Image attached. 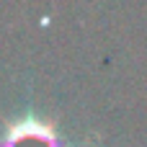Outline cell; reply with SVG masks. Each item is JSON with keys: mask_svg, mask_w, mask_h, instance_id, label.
<instances>
[{"mask_svg": "<svg viewBox=\"0 0 147 147\" xmlns=\"http://www.w3.org/2000/svg\"><path fill=\"white\" fill-rule=\"evenodd\" d=\"M0 147H59V142L49 124L36 119H23L5 132Z\"/></svg>", "mask_w": 147, "mask_h": 147, "instance_id": "1", "label": "cell"}]
</instances>
